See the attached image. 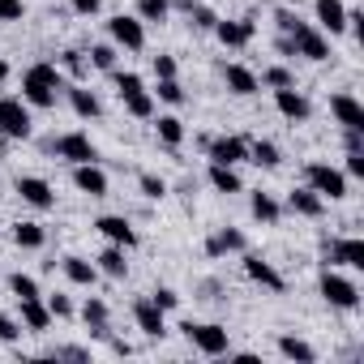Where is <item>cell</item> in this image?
Listing matches in <instances>:
<instances>
[{"mask_svg": "<svg viewBox=\"0 0 364 364\" xmlns=\"http://www.w3.org/2000/svg\"><path fill=\"white\" fill-rule=\"evenodd\" d=\"M60 90H65V73H60V65H52V60H39V65H31V69L22 73V99H26L31 107H56Z\"/></svg>", "mask_w": 364, "mask_h": 364, "instance_id": "obj_1", "label": "cell"}, {"mask_svg": "<svg viewBox=\"0 0 364 364\" xmlns=\"http://www.w3.org/2000/svg\"><path fill=\"white\" fill-rule=\"evenodd\" d=\"M180 330L202 355H232V334L219 321H180Z\"/></svg>", "mask_w": 364, "mask_h": 364, "instance_id": "obj_2", "label": "cell"}, {"mask_svg": "<svg viewBox=\"0 0 364 364\" xmlns=\"http://www.w3.org/2000/svg\"><path fill=\"white\" fill-rule=\"evenodd\" d=\"M0 133L9 141H26L35 133V120H31V103L18 99V95H0Z\"/></svg>", "mask_w": 364, "mask_h": 364, "instance_id": "obj_3", "label": "cell"}, {"mask_svg": "<svg viewBox=\"0 0 364 364\" xmlns=\"http://www.w3.org/2000/svg\"><path fill=\"white\" fill-rule=\"evenodd\" d=\"M317 291H321V300H326L330 309H343V313L360 309V287H355L347 274H338L334 266H326V270H321V283H317Z\"/></svg>", "mask_w": 364, "mask_h": 364, "instance_id": "obj_4", "label": "cell"}, {"mask_svg": "<svg viewBox=\"0 0 364 364\" xmlns=\"http://www.w3.org/2000/svg\"><path fill=\"white\" fill-rule=\"evenodd\" d=\"M304 185L317 198H326V202H343L347 198V176H343V167H330V163H309L304 167Z\"/></svg>", "mask_w": 364, "mask_h": 364, "instance_id": "obj_5", "label": "cell"}, {"mask_svg": "<svg viewBox=\"0 0 364 364\" xmlns=\"http://www.w3.org/2000/svg\"><path fill=\"white\" fill-rule=\"evenodd\" d=\"M287 39H291V48H296V56H304V60H313V65L330 60V39H326L313 22H300V18H296V26L287 31Z\"/></svg>", "mask_w": 364, "mask_h": 364, "instance_id": "obj_6", "label": "cell"}, {"mask_svg": "<svg viewBox=\"0 0 364 364\" xmlns=\"http://www.w3.org/2000/svg\"><path fill=\"white\" fill-rule=\"evenodd\" d=\"M48 150H52L56 159H65L69 167H77V163H99V150H95V141H90V133H82V129H73V133H60L56 141H48Z\"/></svg>", "mask_w": 364, "mask_h": 364, "instance_id": "obj_7", "label": "cell"}, {"mask_svg": "<svg viewBox=\"0 0 364 364\" xmlns=\"http://www.w3.org/2000/svg\"><path fill=\"white\" fill-rule=\"evenodd\" d=\"M321 257L326 266H347V270H364V240L360 236H321Z\"/></svg>", "mask_w": 364, "mask_h": 364, "instance_id": "obj_8", "label": "cell"}, {"mask_svg": "<svg viewBox=\"0 0 364 364\" xmlns=\"http://www.w3.org/2000/svg\"><path fill=\"white\" fill-rule=\"evenodd\" d=\"M107 35H112V43L124 48V52H141V48H146V26L137 22V14H116V18H107Z\"/></svg>", "mask_w": 364, "mask_h": 364, "instance_id": "obj_9", "label": "cell"}, {"mask_svg": "<svg viewBox=\"0 0 364 364\" xmlns=\"http://www.w3.org/2000/svg\"><path fill=\"white\" fill-rule=\"evenodd\" d=\"M95 232H99L107 245H120V249H137V245H141L137 228H133L124 215H99V219H95Z\"/></svg>", "mask_w": 364, "mask_h": 364, "instance_id": "obj_10", "label": "cell"}, {"mask_svg": "<svg viewBox=\"0 0 364 364\" xmlns=\"http://www.w3.org/2000/svg\"><path fill=\"white\" fill-rule=\"evenodd\" d=\"M206 159L210 163H223V167H236L249 159V141L236 137V133H223V137H210L206 141Z\"/></svg>", "mask_w": 364, "mask_h": 364, "instance_id": "obj_11", "label": "cell"}, {"mask_svg": "<svg viewBox=\"0 0 364 364\" xmlns=\"http://www.w3.org/2000/svg\"><path fill=\"white\" fill-rule=\"evenodd\" d=\"M14 193H18L26 206H35V210H52V206H56V189L48 185L43 176H18Z\"/></svg>", "mask_w": 364, "mask_h": 364, "instance_id": "obj_12", "label": "cell"}, {"mask_svg": "<svg viewBox=\"0 0 364 364\" xmlns=\"http://www.w3.org/2000/svg\"><path fill=\"white\" fill-rule=\"evenodd\" d=\"M133 321H137V330H141L146 338H163V334H167V313H163L150 296H137V300H133Z\"/></svg>", "mask_w": 364, "mask_h": 364, "instance_id": "obj_13", "label": "cell"}, {"mask_svg": "<svg viewBox=\"0 0 364 364\" xmlns=\"http://www.w3.org/2000/svg\"><path fill=\"white\" fill-rule=\"evenodd\" d=\"M274 107H279V116H283V120H291V124H304V120L313 116V103H309V99H304V90H296V86L274 90Z\"/></svg>", "mask_w": 364, "mask_h": 364, "instance_id": "obj_14", "label": "cell"}, {"mask_svg": "<svg viewBox=\"0 0 364 364\" xmlns=\"http://www.w3.org/2000/svg\"><path fill=\"white\" fill-rule=\"evenodd\" d=\"M330 116H334L343 129H351V133H364V107H360V99H355V95H347V90L330 95Z\"/></svg>", "mask_w": 364, "mask_h": 364, "instance_id": "obj_15", "label": "cell"}, {"mask_svg": "<svg viewBox=\"0 0 364 364\" xmlns=\"http://www.w3.org/2000/svg\"><path fill=\"white\" fill-rule=\"evenodd\" d=\"M18 313H22V330H31V334H48L52 321H56L43 296H26V300H18Z\"/></svg>", "mask_w": 364, "mask_h": 364, "instance_id": "obj_16", "label": "cell"}, {"mask_svg": "<svg viewBox=\"0 0 364 364\" xmlns=\"http://www.w3.org/2000/svg\"><path fill=\"white\" fill-rule=\"evenodd\" d=\"M73 189L77 193H86V198H107V171L99 167V163H77L73 167Z\"/></svg>", "mask_w": 364, "mask_h": 364, "instance_id": "obj_17", "label": "cell"}, {"mask_svg": "<svg viewBox=\"0 0 364 364\" xmlns=\"http://www.w3.org/2000/svg\"><path fill=\"white\" fill-rule=\"evenodd\" d=\"M210 35H215V39H219L223 48H245V43H249V39L257 35V22H253V18H236V22H232V18H228V22L219 18Z\"/></svg>", "mask_w": 364, "mask_h": 364, "instance_id": "obj_18", "label": "cell"}, {"mask_svg": "<svg viewBox=\"0 0 364 364\" xmlns=\"http://www.w3.org/2000/svg\"><path fill=\"white\" fill-rule=\"evenodd\" d=\"M245 274H249L253 283H262L266 291H287V279H283L262 253H249V249H245Z\"/></svg>", "mask_w": 364, "mask_h": 364, "instance_id": "obj_19", "label": "cell"}, {"mask_svg": "<svg viewBox=\"0 0 364 364\" xmlns=\"http://www.w3.org/2000/svg\"><path fill=\"white\" fill-rule=\"evenodd\" d=\"M313 14H317L321 35H343L347 31V5L343 0H313Z\"/></svg>", "mask_w": 364, "mask_h": 364, "instance_id": "obj_20", "label": "cell"}, {"mask_svg": "<svg viewBox=\"0 0 364 364\" xmlns=\"http://www.w3.org/2000/svg\"><path fill=\"white\" fill-rule=\"evenodd\" d=\"M65 95H69L73 116H82V120H99L103 116V103H99L95 90H86V82H65Z\"/></svg>", "mask_w": 364, "mask_h": 364, "instance_id": "obj_21", "label": "cell"}, {"mask_svg": "<svg viewBox=\"0 0 364 364\" xmlns=\"http://www.w3.org/2000/svg\"><path fill=\"white\" fill-rule=\"evenodd\" d=\"M82 321L90 326V334L95 338H112V309H107V300L103 296H86V304H82Z\"/></svg>", "mask_w": 364, "mask_h": 364, "instance_id": "obj_22", "label": "cell"}, {"mask_svg": "<svg viewBox=\"0 0 364 364\" xmlns=\"http://www.w3.org/2000/svg\"><path fill=\"white\" fill-rule=\"evenodd\" d=\"M287 210L300 215V219H321V215H326V198H317L309 185H300V189L287 193Z\"/></svg>", "mask_w": 364, "mask_h": 364, "instance_id": "obj_23", "label": "cell"}, {"mask_svg": "<svg viewBox=\"0 0 364 364\" xmlns=\"http://www.w3.org/2000/svg\"><path fill=\"white\" fill-rule=\"evenodd\" d=\"M245 249H249V240H245L240 228H219L206 240V257H228V253H245Z\"/></svg>", "mask_w": 364, "mask_h": 364, "instance_id": "obj_24", "label": "cell"}, {"mask_svg": "<svg viewBox=\"0 0 364 364\" xmlns=\"http://www.w3.org/2000/svg\"><path fill=\"white\" fill-rule=\"evenodd\" d=\"M223 82H228V90H232V95H240V99H249V95H257V90H262L257 73H253V69H245V65H223Z\"/></svg>", "mask_w": 364, "mask_h": 364, "instance_id": "obj_25", "label": "cell"}, {"mask_svg": "<svg viewBox=\"0 0 364 364\" xmlns=\"http://www.w3.org/2000/svg\"><path fill=\"white\" fill-rule=\"evenodd\" d=\"M60 266H65V279L77 283V287H95V283H99V266H95L90 257H82V253H69Z\"/></svg>", "mask_w": 364, "mask_h": 364, "instance_id": "obj_26", "label": "cell"}, {"mask_svg": "<svg viewBox=\"0 0 364 364\" xmlns=\"http://www.w3.org/2000/svg\"><path fill=\"white\" fill-rule=\"evenodd\" d=\"M206 180H210V189H215V193H228V198L245 189V180H240V171H236V167H223V163H210Z\"/></svg>", "mask_w": 364, "mask_h": 364, "instance_id": "obj_27", "label": "cell"}, {"mask_svg": "<svg viewBox=\"0 0 364 364\" xmlns=\"http://www.w3.org/2000/svg\"><path fill=\"white\" fill-rule=\"evenodd\" d=\"M129 249H120V245H107L99 257H95V266H99V274H107V279H124L129 274V257H124Z\"/></svg>", "mask_w": 364, "mask_h": 364, "instance_id": "obj_28", "label": "cell"}, {"mask_svg": "<svg viewBox=\"0 0 364 364\" xmlns=\"http://www.w3.org/2000/svg\"><path fill=\"white\" fill-rule=\"evenodd\" d=\"M279 355L283 360H296V364H317V347L296 338V334H279Z\"/></svg>", "mask_w": 364, "mask_h": 364, "instance_id": "obj_29", "label": "cell"}, {"mask_svg": "<svg viewBox=\"0 0 364 364\" xmlns=\"http://www.w3.org/2000/svg\"><path fill=\"white\" fill-rule=\"evenodd\" d=\"M249 210H253V219H257V223H266V228L283 219V206H279V198H274V193H262V189L249 198Z\"/></svg>", "mask_w": 364, "mask_h": 364, "instance_id": "obj_30", "label": "cell"}, {"mask_svg": "<svg viewBox=\"0 0 364 364\" xmlns=\"http://www.w3.org/2000/svg\"><path fill=\"white\" fill-rule=\"evenodd\" d=\"M14 245H18V249H43V245H48L43 223H31V219L14 223Z\"/></svg>", "mask_w": 364, "mask_h": 364, "instance_id": "obj_31", "label": "cell"}, {"mask_svg": "<svg viewBox=\"0 0 364 364\" xmlns=\"http://www.w3.org/2000/svg\"><path fill=\"white\" fill-rule=\"evenodd\" d=\"M171 18V0H137V22L141 26H163Z\"/></svg>", "mask_w": 364, "mask_h": 364, "instance_id": "obj_32", "label": "cell"}, {"mask_svg": "<svg viewBox=\"0 0 364 364\" xmlns=\"http://www.w3.org/2000/svg\"><path fill=\"white\" fill-rule=\"evenodd\" d=\"M120 103H124V112H129V116H137V120H154V95H150L146 86H141V90H133V95H124Z\"/></svg>", "mask_w": 364, "mask_h": 364, "instance_id": "obj_33", "label": "cell"}, {"mask_svg": "<svg viewBox=\"0 0 364 364\" xmlns=\"http://www.w3.org/2000/svg\"><path fill=\"white\" fill-rule=\"evenodd\" d=\"M154 133H159V141L163 146H180V141H185V120H180V116H159L154 120Z\"/></svg>", "mask_w": 364, "mask_h": 364, "instance_id": "obj_34", "label": "cell"}, {"mask_svg": "<svg viewBox=\"0 0 364 364\" xmlns=\"http://www.w3.org/2000/svg\"><path fill=\"white\" fill-rule=\"evenodd\" d=\"M60 73H69L73 82H86V77H90V60H86V52H77V48L60 52Z\"/></svg>", "mask_w": 364, "mask_h": 364, "instance_id": "obj_35", "label": "cell"}, {"mask_svg": "<svg viewBox=\"0 0 364 364\" xmlns=\"http://www.w3.org/2000/svg\"><path fill=\"white\" fill-rule=\"evenodd\" d=\"M249 163H257V167L274 171V167L283 163V154H279V146H274V141H249Z\"/></svg>", "mask_w": 364, "mask_h": 364, "instance_id": "obj_36", "label": "cell"}, {"mask_svg": "<svg viewBox=\"0 0 364 364\" xmlns=\"http://www.w3.org/2000/svg\"><path fill=\"white\" fill-rule=\"evenodd\" d=\"M86 60H90V69H99V73H112L116 69V43H95L90 52H86Z\"/></svg>", "mask_w": 364, "mask_h": 364, "instance_id": "obj_37", "label": "cell"}, {"mask_svg": "<svg viewBox=\"0 0 364 364\" xmlns=\"http://www.w3.org/2000/svg\"><path fill=\"white\" fill-rule=\"evenodd\" d=\"M150 95H154V99H163V103H171V107L185 103V86H180L176 77H159V86H154Z\"/></svg>", "mask_w": 364, "mask_h": 364, "instance_id": "obj_38", "label": "cell"}, {"mask_svg": "<svg viewBox=\"0 0 364 364\" xmlns=\"http://www.w3.org/2000/svg\"><path fill=\"white\" fill-rule=\"evenodd\" d=\"M137 189H141L150 202H163V198H167V180L154 176V171H141V176H137Z\"/></svg>", "mask_w": 364, "mask_h": 364, "instance_id": "obj_39", "label": "cell"}, {"mask_svg": "<svg viewBox=\"0 0 364 364\" xmlns=\"http://www.w3.org/2000/svg\"><path fill=\"white\" fill-rule=\"evenodd\" d=\"M257 82H262V86H270V90H283V86H296V73H291L287 65H270Z\"/></svg>", "mask_w": 364, "mask_h": 364, "instance_id": "obj_40", "label": "cell"}, {"mask_svg": "<svg viewBox=\"0 0 364 364\" xmlns=\"http://www.w3.org/2000/svg\"><path fill=\"white\" fill-rule=\"evenodd\" d=\"M9 291H14L18 300H26V296H43V291H39V283H35V274H22V270H14V274H9Z\"/></svg>", "mask_w": 364, "mask_h": 364, "instance_id": "obj_41", "label": "cell"}, {"mask_svg": "<svg viewBox=\"0 0 364 364\" xmlns=\"http://www.w3.org/2000/svg\"><path fill=\"white\" fill-rule=\"evenodd\" d=\"M150 300H154L163 313H176V309H180V291H176V287H154Z\"/></svg>", "mask_w": 364, "mask_h": 364, "instance_id": "obj_42", "label": "cell"}, {"mask_svg": "<svg viewBox=\"0 0 364 364\" xmlns=\"http://www.w3.org/2000/svg\"><path fill=\"white\" fill-rule=\"evenodd\" d=\"M43 300H48L52 317H60V321H69V317H73V300H69L65 291H52V296H43Z\"/></svg>", "mask_w": 364, "mask_h": 364, "instance_id": "obj_43", "label": "cell"}, {"mask_svg": "<svg viewBox=\"0 0 364 364\" xmlns=\"http://www.w3.org/2000/svg\"><path fill=\"white\" fill-rule=\"evenodd\" d=\"M112 82H116V95H120V99L133 95V90H141V77H137V73H120V69H112Z\"/></svg>", "mask_w": 364, "mask_h": 364, "instance_id": "obj_44", "label": "cell"}, {"mask_svg": "<svg viewBox=\"0 0 364 364\" xmlns=\"http://www.w3.org/2000/svg\"><path fill=\"white\" fill-rule=\"evenodd\" d=\"M22 338V321L9 317V313H0V343H18Z\"/></svg>", "mask_w": 364, "mask_h": 364, "instance_id": "obj_45", "label": "cell"}, {"mask_svg": "<svg viewBox=\"0 0 364 364\" xmlns=\"http://www.w3.org/2000/svg\"><path fill=\"white\" fill-rule=\"evenodd\" d=\"M189 18H193V26H198V31H215V22H219V14H215V9H206V5H193V9H189Z\"/></svg>", "mask_w": 364, "mask_h": 364, "instance_id": "obj_46", "label": "cell"}, {"mask_svg": "<svg viewBox=\"0 0 364 364\" xmlns=\"http://www.w3.org/2000/svg\"><path fill=\"white\" fill-rule=\"evenodd\" d=\"M48 355H52V360H82V364H86V360H90V347H73V343H65V347H52Z\"/></svg>", "mask_w": 364, "mask_h": 364, "instance_id": "obj_47", "label": "cell"}, {"mask_svg": "<svg viewBox=\"0 0 364 364\" xmlns=\"http://www.w3.org/2000/svg\"><path fill=\"white\" fill-rule=\"evenodd\" d=\"M22 18H26L22 0H0V22H22Z\"/></svg>", "mask_w": 364, "mask_h": 364, "instance_id": "obj_48", "label": "cell"}, {"mask_svg": "<svg viewBox=\"0 0 364 364\" xmlns=\"http://www.w3.org/2000/svg\"><path fill=\"white\" fill-rule=\"evenodd\" d=\"M69 9H73L77 18H95V14L103 9V0H69Z\"/></svg>", "mask_w": 364, "mask_h": 364, "instance_id": "obj_49", "label": "cell"}, {"mask_svg": "<svg viewBox=\"0 0 364 364\" xmlns=\"http://www.w3.org/2000/svg\"><path fill=\"white\" fill-rule=\"evenodd\" d=\"M154 77H176V56H154Z\"/></svg>", "mask_w": 364, "mask_h": 364, "instance_id": "obj_50", "label": "cell"}, {"mask_svg": "<svg viewBox=\"0 0 364 364\" xmlns=\"http://www.w3.org/2000/svg\"><path fill=\"white\" fill-rule=\"evenodd\" d=\"M343 176H364V150H347V171Z\"/></svg>", "mask_w": 364, "mask_h": 364, "instance_id": "obj_51", "label": "cell"}, {"mask_svg": "<svg viewBox=\"0 0 364 364\" xmlns=\"http://www.w3.org/2000/svg\"><path fill=\"white\" fill-rule=\"evenodd\" d=\"M274 22H279V31L287 35V31L296 26V14H291V9H274Z\"/></svg>", "mask_w": 364, "mask_h": 364, "instance_id": "obj_52", "label": "cell"}, {"mask_svg": "<svg viewBox=\"0 0 364 364\" xmlns=\"http://www.w3.org/2000/svg\"><path fill=\"white\" fill-rule=\"evenodd\" d=\"M107 343H112V351H116V355H133V347H129L124 338H107Z\"/></svg>", "mask_w": 364, "mask_h": 364, "instance_id": "obj_53", "label": "cell"}, {"mask_svg": "<svg viewBox=\"0 0 364 364\" xmlns=\"http://www.w3.org/2000/svg\"><path fill=\"white\" fill-rule=\"evenodd\" d=\"M274 48H279L283 56H296V48H291V39H287V35H279V43H274Z\"/></svg>", "mask_w": 364, "mask_h": 364, "instance_id": "obj_54", "label": "cell"}, {"mask_svg": "<svg viewBox=\"0 0 364 364\" xmlns=\"http://www.w3.org/2000/svg\"><path fill=\"white\" fill-rule=\"evenodd\" d=\"M171 9H180V14H189V9H193V0H171Z\"/></svg>", "mask_w": 364, "mask_h": 364, "instance_id": "obj_55", "label": "cell"}, {"mask_svg": "<svg viewBox=\"0 0 364 364\" xmlns=\"http://www.w3.org/2000/svg\"><path fill=\"white\" fill-rule=\"evenodd\" d=\"M9 73H14V69H9V60H0V82H9Z\"/></svg>", "mask_w": 364, "mask_h": 364, "instance_id": "obj_56", "label": "cell"}]
</instances>
